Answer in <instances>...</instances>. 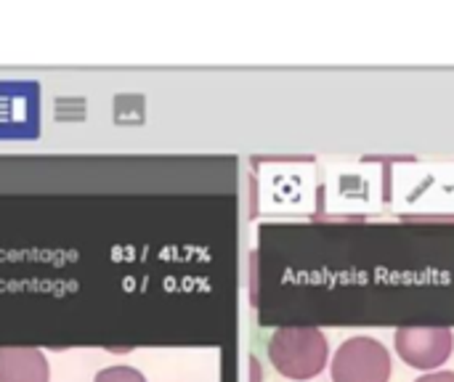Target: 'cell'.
Masks as SVG:
<instances>
[{"label": "cell", "mask_w": 454, "mask_h": 382, "mask_svg": "<svg viewBox=\"0 0 454 382\" xmlns=\"http://www.w3.org/2000/svg\"><path fill=\"white\" fill-rule=\"evenodd\" d=\"M333 382H388L391 354L380 340L351 338L333 356Z\"/></svg>", "instance_id": "obj_3"}, {"label": "cell", "mask_w": 454, "mask_h": 382, "mask_svg": "<svg viewBox=\"0 0 454 382\" xmlns=\"http://www.w3.org/2000/svg\"><path fill=\"white\" fill-rule=\"evenodd\" d=\"M40 136V82L0 80V141H35Z\"/></svg>", "instance_id": "obj_2"}, {"label": "cell", "mask_w": 454, "mask_h": 382, "mask_svg": "<svg viewBox=\"0 0 454 382\" xmlns=\"http://www.w3.org/2000/svg\"><path fill=\"white\" fill-rule=\"evenodd\" d=\"M48 359L35 348H0V382H48Z\"/></svg>", "instance_id": "obj_5"}, {"label": "cell", "mask_w": 454, "mask_h": 382, "mask_svg": "<svg viewBox=\"0 0 454 382\" xmlns=\"http://www.w3.org/2000/svg\"><path fill=\"white\" fill-rule=\"evenodd\" d=\"M269 359L287 380H314L330 362V346L317 327H282L269 340Z\"/></svg>", "instance_id": "obj_1"}, {"label": "cell", "mask_w": 454, "mask_h": 382, "mask_svg": "<svg viewBox=\"0 0 454 382\" xmlns=\"http://www.w3.org/2000/svg\"><path fill=\"white\" fill-rule=\"evenodd\" d=\"M250 370H253V382H261V367H258V362H255V359H253Z\"/></svg>", "instance_id": "obj_8"}, {"label": "cell", "mask_w": 454, "mask_h": 382, "mask_svg": "<svg viewBox=\"0 0 454 382\" xmlns=\"http://www.w3.org/2000/svg\"><path fill=\"white\" fill-rule=\"evenodd\" d=\"M452 351L454 332L447 327H402L396 332V354L412 370L436 372Z\"/></svg>", "instance_id": "obj_4"}, {"label": "cell", "mask_w": 454, "mask_h": 382, "mask_svg": "<svg viewBox=\"0 0 454 382\" xmlns=\"http://www.w3.org/2000/svg\"><path fill=\"white\" fill-rule=\"evenodd\" d=\"M415 382H454V372H428Z\"/></svg>", "instance_id": "obj_7"}, {"label": "cell", "mask_w": 454, "mask_h": 382, "mask_svg": "<svg viewBox=\"0 0 454 382\" xmlns=\"http://www.w3.org/2000/svg\"><path fill=\"white\" fill-rule=\"evenodd\" d=\"M96 382H146V378L133 367H109L96 375Z\"/></svg>", "instance_id": "obj_6"}]
</instances>
